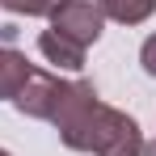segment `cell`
Wrapping results in <instances>:
<instances>
[{"label":"cell","mask_w":156,"mask_h":156,"mask_svg":"<svg viewBox=\"0 0 156 156\" xmlns=\"http://www.w3.org/2000/svg\"><path fill=\"white\" fill-rule=\"evenodd\" d=\"M80 152H93V156H139L144 152V131L139 122L122 114V110H114V105H97V114H93V122L84 131V139H80Z\"/></svg>","instance_id":"obj_1"},{"label":"cell","mask_w":156,"mask_h":156,"mask_svg":"<svg viewBox=\"0 0 156 156\" xmlns=\"http://www.w3.org/2000/svg\"><path fill=\"white\" fill-rule=\"evenodd\" d=\"M97 105H101V97H97L93 80H68L63 101H59V110H55V118H51L63 148L80 152V139H84V131H89V122H93Z\"/></svg>","instance_id":"obj_2"},{"label":"cell","mask_w":156,"mask_h":156,"mask_svg":"<svg viewBox=\"0 0 156 156\" xmlns=\"http://www.w3.org/2000/svg\"><path fill=\"white\" fill-rule=\"evenodd\" d=\"M51 30L63 34V38H72L76 47H93L105 30V17L93 0H63L51 13Z\"/></svg>","instance_id":"obj_3"},{"label":"cell","mask_w":156,"mask_h":156,"mask_svg":"<svg viewBox=\"0 0 156 156\" xmlns=\"http://www.w3.org/2000/svg\"><path fill=\"white\" fill-rule=\"evenodd\" d=\"M63 89H68V80H59L55 72H38V68H34V76H30L26 89L13 97V105H17L26 118H47V122H51L59 101H63Z\"/></svg>","instance_id":"obj_4"},{"label":"cell","mask_w":156,"mask_h":156,"mask_svg":"<svg viewBox=\"0 0 156 156\" xmlns=\"http://www.w3.org/2000/svg\"><path fill=\"white\" fill-rule=\"evenodd\" d=\"M30 76H34V63H30L17 47L0 42V101H13V97L26 89Z\"/></svg>","instance_id":"obj_5"},{"label":"cell","mask_w":156,"mask_h":156,"mask_svg":"<svg viewBox=\"0 0 156 156\" xmlns=\"http://www.w3.org/2000/svg\"><path fill=\"white\" fill-rule=\"evenodd\" d=\"M38 51L47 63L55 68H68V72H80L84 68V47H76L72 38H63V34H55V30H42L38 34Z\"/></svg>","instance_id":"obj_6"},{"label":"cell","mask_w":156,"mask_h":156,"mask_svg":"<svg viewBox=\"0 0 156 156\" xmlns=\"http://www.w3.org/2000/svg\"><path fill=\"white\" fill-rule=\"evenodd\" d=\"M101 9V17L118 21V26H144L156 13V0H93Z\"/></svg>","instance_id":"obj_7"},{"label":"cell","mask_w":156,"mask_h":156,"mask_svg":"<svg viewBox=\"0 0 156 156\" xmlns=\"http://www.w3.org/2000/svg\"><path fill=\"white\" fill-rule=\"evenodd\" d=\"M63 0H0V9L9 13H21V17H51Z\"/></svg>","instance_id":"obj_8"},{"label":"cell","mask_w":156,"mask_h":156,"mask_svg":"<svg viewBox=\"0 0 156 156\" xmlns=\"http://www.w3.org/2000/svg\"><path fill=\"white\" fill-rule=\"evenodd\" d=\"M139 63H144V72H148V76H156V34L139 47Z\"/></svg>","instance_id":"obj_9"},{"label":"cell","mask_w":156,"mask_h":156,"mask_svg":"<svg viewBox=\"0 0 156 156\" xmlns=\"http://www.w3.org/2000/svg\"><path fill=\"white\" fill-rule=\"evenodd\" d=\"M139 156H156V139H152V144H144V152H139Z\"/></svg>","instance_id":"obj_10"},{"label":"cell","mask_w":156,"mask_h":156,"mask_svg":"<svg viewBox=\"0 0 156 156\" xmlns=\"http://www.w3.org/2000/svg\"><path fill=\"white\" fill-rule=\"evenodd\" d=\"M0 156H13V152H4V148H0Z\"/></svg>","instance_id":"obj_11"}]
</instances>
